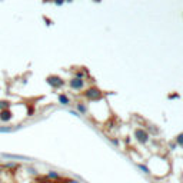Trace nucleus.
<instances>
[{
    "instance_id": "f257e3e1",
    "label": "nucleus",
    "mask_w": 183,
    "mask_h": 183,
    "mask_svg": "<svg viewBox=\"0 0 183 183\" xmlns=\"http://www.w3.org/2000/svg\"><path fill=\"white\" fill-rule=\"evenodd\" d=\"M99 96H100V92L97 89H90V90L86 92V97L87 99H97Z\"/></svg>"
},
{
    "instance_id": "f03ea898",
    "label": "nucleus",
    "mask_w": 183,
    "mask_h": 183,
    "mask_svg": "<svg viewBox=\"0 0 183 183\" xmlns=\"http://www.w3.org/2000/svg\"><path fill=\"white\" fill-rule=\"evenodd\" d=\"M49 83L51 86H54V87H59V86L63 84V80L60 77H57V76H51V77H49Z\"/></svg>"
},
{
    "instance_id": "7ed1b4c3",
    "label": "nucleus",
    "mask_w": 183,
    "mask_h": 183,
    "mask_svg": "<svg viewBox=\"0 0 183 183\" xmlns=\"http://www.w3.org/2000/svg\"><path fill=\"white\" fill-rule=\"evenodd\" d=\"M136 137H137L140 142H146V140H148V134L145 133L143 130H140V129L136 130Z\"/></svg>"
},
{
    "instance_id": "20e7f679",
    "label": "nucleus",
    "mask_w": 183,
    "mask_h": 183,
    "mask_svg": "<svg viewBox=\"0 0 183 183\" xmlns=\"http://www.w3.org/2000/svg\"><path fill=\"white\" fill-rule=\"evenodd\" d=\"M0 119H1V120H10V119H12V113H10L9 110H1Z\"/></svg>"
},
{
    "instance_id": "39448f33",
    "label": "nucleus",
    "mask_w": 183,
    "mask_h": 183,
    "mask_svg": "<svg viewBox=\"0 0 183 183\" xmlns=\"http://www.w3.org/2000/svg\"><path fill=\"white\" fill-rule=\"evenodd\" d=\"M72 86H73L74 89H80V87L83 86V80H80V79H73V80H72Z\"/></svg>"
},
{
    "instance_id": "423d86ee",
    "label": "nucleus",
    "mask_w": 183,
    "mask_h": 183,
    "mask_svg": "<svg viewBox=\"0 0 183 183\" xmlns=\"http://www.w3.org/2000/svg\"><path fill=\"white\" fill-rule=\"evenodd\" d=\"M59 100H60V103H63V104H67V103H69V99H67L65 95H60V96H59Z\"/></svg>"
},
{
    "instance_id": "0eeeda50",
    "label": "nucleus",
    "mask_w": 183,
    "mask_h": 183,
    "mask_svg": "<svg viewBox=\"0 0 183 183\" xmlns=\"http://www.w3.org/2000/svg\"><path fill=\"white\" fill-rule=\"evenodd\" d=\"M177 143H179V145H182V146H183V133L177 136Z\"/></svg>"
},
{
    "instance_id": "6e6552de",
    "label": "nucleus",
    "mask_w": 183,
    "mask_h": 183,
    "mask_svg": "<svg viewBox=\"0 0 183 183\" xmlns=\"http://www.w3.org/2000/svg\"><path fill=\"white\" fill-rule=\"evenodd\" d=\"M1 107H7V102H6V103H4V102H0V109H1Z\"/></svg>"
}]
</instances>
